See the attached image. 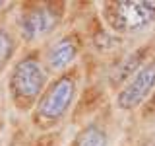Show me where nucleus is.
<instances>
[{
    "mask_svg": "<svg viewBox=\"0 0 155 146\" xmlns=\"http://www.w3.org/2000/svg\"><path fill=\"white\" fill-rule=\"evenodd\" d=\"M47 88L45 66L35 55H27L14 64L10 74V94L18 105H31Z\"/></svg>",
    "mask_w": 155,
    "mask_h": 146,
    "instance_id": "nucleus-1",
    "label": "nucleus"
},
{
    "mask_svg": "<svg viewBox=\"0 0 155 146\" xmlns=\"http://www.w3.org/2000/svg\"><path fill=\"white\" fill-rule=\"evenodd\" d=\"M103 19L116 33H138L155 22V2L124 0L105 4Z\"/></svg>",
    "mask_w": 155,
    "mask_h": 146,
    "instance_id": "nucleus-2",
    "label": "nucleus"
},
{
    "mask_svg": "<svg viewBox=\"0 0 155 146\" xmlns=\"http://www.w3.org/2000/svg\"><path fill=\"white\" fill-rule=\"evenodd\" d=\"M74 97H76L74 78L60 76L58 80H54L45 92H43L41 99H39V103H37V109H35L37 119L45 125L58 123V121L68 113Z\"/></svg>",
    "mask_w": 155,
    "mask_h": 146,
    "instance_id": "nucleus-3",
    "label": "nucleus"
},
{
    "mask_svg": "<svg viewBox=\"0 0 155 146\" xmlns=\"http://www.w3.org/2000/svg\"><path fill=\"white\" fill-rule=\"evenodd\" d=\"M155 90V61H149L136 74L124 82L116 94V107L122 111H134Z\"/></svg>",
    "mask_w": 155,
    "mask_h": 146,
    "instance_id": "nucleus-4",
    "label": "nucleus"
},
{
    "mask_svg": "<svg viewBox=\"0 0 155 146\" xmlns=\"http://www.w3.org/2000/svg\"><path fill=\"white\" fill-rule=\"evenodd\" d=\"M58 22H60V12L54 10V6H35L21 14L18 22L19 35L27 43L39 41L47 37L58 26Z\"/></svg>",
    "mask_w": 155,
    "mask_h": 146,
    "instance_id": "nucleus-5",
    "label": "nucleus"
},
{
    "mask_svg": "<svg viewBox=\"0 0 155 146\" xmlns=\"http://www.w3.org/2000/svg\"><path fill=\"white\" fill-rule=\"evenodd\" d=\"M78 51H80V45L72 35L58 39L54 45L48 49V64L54 70L68 68L78 58Z\"/></svg>",
    "mask_w": 155,
    "mask_h": 146,
    "instance_id": "nucleus-6",
    "label": "nucleus"
},
{
    "mask_svg": "<svg viewBox=\"0 0 155 146\" xmlns=\"http://www.w3.org/2000/svg\"><path fill=\"white\" fill-rule=\"evenodd\" d=\"M143 55H145V49H138V51L130 53V55L113 70V74H110V84L118 86V84L128 82L130 78H132L136 72L145 64V62H143Z\"/></svg>",
    "mask_w": 155,
    "mask_h": 146,
    "instance_id": "nucleus-7",
    "label": "nucleus"
},
{
    "mask_svg": "<svg viewBox=\"0 0 155 146\" xmlns=\"http://www.w3.org/2000/svg\"><path fill=\"white\" fill-rule=\"evenodd\" d=\"M107 133L99 125H87L76 134L72 146H107Z\"/></svg>",
    "mask_w": 155,
    "mask_h": 146,
    "instance_id": "nucleus-8",
    "label": "nucleus"
},
{
    "mask_svg": "<svg viewBox=\"0 0 155 146\" xmlns=\"http://www.w3.org/2000/svg\"><path fill=\"white\" fill-rule=\"evenodd\" d=\"M14 55V39L8 31L0 29V66Z\"/></svg>",
    "mask_w": 155,
    "mask_h": 146,
    "instance_id": "nucleus-9",
    "label": "nucleus"
},
{
    "mask_svg": "<svg viewBox=\"0 0 155 146\" xmlns=\"http://www.w3.org/2000/svg\"><path fill=\"white\" fill-rule=\"evenodd\" d=\"M2 6H4V4H2V2H0V8H2Z\"/></svg>",
    "mask_w": 155,
    "mask_h": 146,
    "instance_id": "nucleus-10",
    "label": "nucleus"
}]
</instances>
